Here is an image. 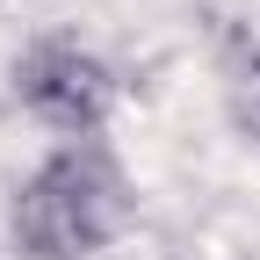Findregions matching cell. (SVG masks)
<instances>
[{
    "mask_svg": "<svg viewBox=\"0 0 260 260\" xmlns=\"http://www.w3.org/2000/svg\"><path fill=\"white\" fill-rule=\"evenodd\" d=\"M138 224V188L109 138L51 145L8 195V246L15 260H94Z\"/></svg>",
    "mask_w": 260,
    "mask_h": 260,
    "instance_id": "obj_1",
    "label": "cell"
},
{
    "mask_svg": "<svg viewBox=\"0 0 260 260\" xmlns=\"http://www.w3.org/2000/svg\"><path fill=\"white\" fill-rule=\"evenodd\" d=\"M8 94H15V109L29 123H44L58 145H80V138H102V130L116 123V102H123V80H116V65L80 44V37H65V29H44V37H29L8 65Z\"/></svg>",
    "mask_w": 260,
    "mask_h": 260,
    "instance_id": "obj_2",
    "label": "cell"
},
{
    "mask_svg": "<svg viewBox=\"0 0 260 260\" xmlns=\"http://www.w3.org/2000/svg\"><path fill=\"white\" fill-rule=\"evenodd\" d=\"M217 102H224V123L260 152V37L239 22L217 29Z\"/></svg>",
    "mask_w": 260,
    "mask_h": 260,
    "instance_id": "obj_3",
    "label": "cell"
}]
</instances>
